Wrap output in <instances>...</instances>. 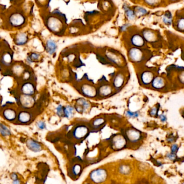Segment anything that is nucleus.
Returning a JSON list of instances; mask_svg holds the SVG:
<instances>
[{"mask_svg": "<svg viewBox=\"0 0 184 184\" xmlns=\"http://www.w3.org/2000/svg\"><path fill=\"white\" fill-rule=\"evenodd\" d=\"M101 62L114 67L116 69H128V60L126 56L119 50L113 48L103 49L100 54Z\"/></svg>", "mask_w": 184, "mask_h": 184, "instance_id": "nucleus-1", "label": "nucleus"}, {"mask_svg": "<svg viewBox=\"0 0 184 184\" xmlns=\"http://www.w3.org/2000/svg\"><path fill=\"white\" fill-rule=\"evenodd\" d=\"M151 57V52L148 48L126 47L127 60L135 66V69L145 65Z\"/></svg>", "mask_w": 184, "mask_h": 184, "instance_id": "nucleus-2", "label": "nucleus"}, {"mask_svg": "<svg viewBox=\"0 0 184 184\" xmlns=\"http://www.w3.org/2000/svg\"><path fill=\"white\" fill-rule=\"evenodd\" d=\"M27 16L19 9H13L8 13L6 17V24L9 29L20 30L27 24Z\"/></svg>", "mask_w": 184, "mask_h": 184, "instance_id": "nucleus-3", "label": "nucleus"}, {"mask_svg": "<svg viewBox=\"0 0 184 184\" xmlns=\"http://www.w3.org/2000/svg\"><path fill=\"white\" fill-rule=\"evenodd\" d=\"M110 75L109 81L113 87L116 94L120 92L128 84L130 74L128 69H116Z\"/></svg>", "mask_w": 184, "mask_h": 184, "instance_id": "nucleus-4", "label": "nucleus"}, {"mask_svg": "<svg viewBox=\"0 0 184 184\" xmlns=\"http://www.w3.org/2000/svg\"><path fill=\"white\" fill-rule=\"evenodd\" d=\"M76 90L82 97L88 100H98V89L96 84L88 79L80 81L76 84Z\"/></svg>", "mask_w": 184, "mask_h": 184, "instance_id": "nucleus-5", "label": "nucleus"}, {"mask_svg": "<svg viewBox=\"0 0 184 184\" xmlns=\"http://www.w3.org/2000/svg\"><path fill=\"white\" fill-rule=\"evenodd\" d=\"M135 69L138 81L140 86L143 88H149L153 78L157 74L155 71L145 65Z\"/></svg>", "mask_w": 184, "mask_h": 184, "instance_id": "nucleus-6", "label": "nucleus"}, {"mask_svg": "<svg viewBox=\"0 0 184 184\" xmlns=\"http://www.w3.org/2000/svg\"><path fill=\"white\" fill-rule=\"evenodd\" d=\"M122 132L126 137L128 146H136L139 145L143 141L145 137L143 132L131 125L124 126Z\"/></svg>", "mask_w": 184, "mask_h": 184, "instance_id": "nucleus-7", "label": "nucleus"}, {"mask_svg": "<svg viewBox=\"0 0 184 184\" xmlns=\"http://www.w3.org/2000/svg\"><path fill=\"white\" fill-rule=\"evenodd\" d=\"M96 84L98 89V100L107 99L116 94L111 83L106 78H101Z\"/></svg>", "mask_w": 184, "mask_h": 184, "instance_id": "nucleus-8", "label": "nucleus"}, {"mask_svg": "<svg viewBox=\"0 0 184 184\" xmlns=\"http://www.w3.org/2000/svg\"><path fill=\"white\" fill-rule=\"evenodd\" d=\"M91 132L88 122H78L71 129L69 135L76 141H81L85 139Z\"/></svg>", "mask_w": 184, "mask_h": 184, "instance_id": "nucleus-9", "label": "nucleus"}, {"mask_svg": "<svg viewBox=\"0 0 184 184\" xmlns=\"http://www.w3.org/2000/svg\"><path fill=\"white\" fill-rule=\"evenodd\" d=\"M14 96L18 108L27 110L35 109L37 103L36 96H27L16 93Z\"/></svg>", "mask_w": 184, "mask_h": 184, "instance_id": "nucleus-10", "label": "nucleus"}, {"mask_svg": "<svg viewBox=\"0 0 184 184\" xmlns=\"http://www.w3.org/2000/svg\"><path fill=\"white\" fill-rule=\"evenodd\" d=\"M38 113L36 109L27 110L18 108L17 117L14 124L17 125H29L35 120Z\"/></svg>", "mask_w": 184, "mask_h": 184, "instance_id": "nucleus-11", "label": "nucleus"}, {"mask_svg": "<svg viewBox=\"0 0 184 184\" xmlns=\"http://www.w3.org/2000/svg\"><path fill=\"white\" fill-rule=\"evenodd\" d=\"M126 47H135L139 48H147V44L141 33L139 32H129L126 33L125 40Z\"/></svg>", "mask_w": 184, "mask_h": 184, "instance_id": "nucleus-12", "label": "nucleus"}, {"mask_svg": "<svg viewBox=\"0 0 184 184\" xmlns=\"http://www.w3.org/2000/svg\"><path fill=\"white\" fill-rule=\"evenodd\" d=\"M18 111L17 106L13 103L5 104L0 109V115L7 122L15 123L17 117Z\"/></svg>", "mask_w": 184, "mask_h": 184, "instance_id": "nucleus-13", "label": "nucleus"}, {"mask_svg": "<svg viewBox=\"0 0 184 184\" xmlns=\"http://www.w3.org/2000/svg\"><path fill=\"white\" fill-rule=\"evenodd\" d=\"M37 86L34 79L23 81H17V93L30 96H36L37 94Z\"/></svg>", "mask_w": 184, "mask_h": 184, "instance_id": "nucleus-14", "label": "nucleus"}, {"mask_svg": "<svg viewBox=\"0 0 184 184\" xmlns=\"http://www.w3.org/2000/svg\"><path fill=\"white\" fill-rule=\"evenodd\" d=\"M109 146L114 151H120L128 146L126 137L122 132L115 133L109 138Z\"/></svg>", "mask_w": 184, "mask_h": 184, "instance_id": "nucleus-15", "label": "nucleus"}, {"mask_svg": "<svg viewBox=\"0 0 184 184\" xmlns=\"http://www.w3.org/2000/svg\"><path fill=\"white\" fill-rule=\"evenodd\" d=\"M45 22L47 28L54 35L62 36L64 32L62 22L56 16H49Z\"/></svg>", "mask_w": 184, "mask_h": 184, "instance_id": "nucleus-16", "label": "nucleus"}, {"mask_svg": "<svg viewBox=\"0 0 184 184\" xmlns=\"http://www.w3.org/2000/svg\"><path fill=\"white\" fill-rule=\"evenodd\" d=\"M73 105L76 113L80 115L88 113L93 107V104L90 100L82 96L76 99L74 101Z\"/></svg>", "mask_w": 184, "mask_h": 184, "instance_id": "nucleus-17", "label": "nucleus"}, {"mask_svg": "<svg viewBox=\"0 0 184 184\" xmlns=\"http://www.w3.org/2000/svg\"><path fill=\"white\" fill-rule=\"evenodd\" d=\"M108 118L105 114H100L96 116L88 122L91 131H100L106 126Z\"/></svg>", "mask_w": 184, "mask_h": 184, "instance_id": "nucleus-18", "label": "nucleus"}, {"mask_svg": "<svg viewBox=\"0 0 184 184\" xmlns=\"http://www.w3.org/2000/svg\"><path fill=\"white\" fill-rule=\"evenodd\" d=\"M29 66L28 65L22 62H13L10 67L8 69L10 74L13 76L14 78L17 79V81H20L22 77L25 72L26 71Z\"/></svg>", "mask_w": 184, "mask_h": 184, "instance_id": "nucleus-19", "label": "nucleus"}, {"mask_svg": "<svg viewBox=\"0 0 184 184\" xmlns=\"http://www.w3.org/2000/svg\"><path fill=\"white\" fill-rule=\"evenodd\" d=\"M167 84L168 82L166 78L163 76L156 74L149 88L153 91L161 92L167 88Z\"/></svg>", "mask_w": 184, "mask_h": 184, "instance_id": "nucleus-20", "label": "nucleus"}, {"mask_svg": "<svg viewBox=\"0 0 184 184\" xmlns=\"http://www.w3.org/2000/svg\"><path fill=\"white\" fill-rule=\"evenodd\" d=\"M13 54L8 51H3L0 54V67L9 69L13 64Z\"/></svg>", "mask_w": 184, "mask_h": 184, "instance_id": "nucleus-21", "label": "nucleus"}, {"mask_svg": "<svg viewBox=\"0 0 184 184\" xmlns=\"http://www.w3.org/2000/svg\"><path fill=\"white\" fill-rule=\"evenodd\" d=\"M90 178L95 183H102L107 178V172L103 169H96L91 172Z\"/></svg>", "mask_w": 184, "mask_h": 184, "instance_id": "nucleus-22", "label": "nucleus"}, {"mask_svg": "<svg viewBox=\"0 0 184 184\" xmlns=\"http://www.w3.org/2000/svg\"><path fill=\"white\" fill-rule=\"evenodd\" d=\"M143 37L146 43V44L154 45L158 42V36L155 31L151 29H143L141 31Z\"/></svg>", "mask_w": 184, "mask_h": 184, "instance_id": "nucleus-23", "label": "nucleus"}, {"mask_svg": "<svg viewBox=\"0 0 184 184\" xmlns=\"http://www.w3.org/2000/svg\"><path fill=\"white\" fill-rule=\"evenodd\" d=\"M58 48L57 43L53 39L49 38L45 43V50L50 56H54L57 52Z\"/></svg>", "mask_w": 184, "mask_h": 184, "instance_id": "nucleus-24", "label": "nucleus"}, {"mask_svg": "<svg viewBox=\"0 0 184 184\" xmlns=\"http://www.w3.org/2000/svg\"><path fill=\"white\" fill-rule=\"evenodd\" d=\"M28 34L25 32H18L13 37V42L17 46H24L29 42Z\"/></svg>", "mask_w": 184, "mask_h": 184, "instance_id": "nucleus-25", "label": "nucleus"}, {"mask_svg": "<svg viewBox=\"0 0 184 184\" xmlns=\"http://www.w3.org/2000/svg\"><path fill=\"white\" fill-rule=\"evenodd\" d=\"M27 148L33 152H39L43 150V146L39 142L33 139H28L26 142Z\"/></svg>", "mask_w": 184, "mask_h": 184, "instance_id": "nucleus-26", "label": "nucleus"}, {"mask_svg": "<svg viewBox=\"0 0 184 184\" xmlns=\"http://www.w3.org/2000/svg\"><path fill=\"white\" fill-rule=\"evenodd\" d=\"M76 113V109L73 104H68L64 106V118L67 120H71L75 116Z\"/></svg>", "mask_w": 184, "mask_h": 184, "instance_id": "nucleus-27", "label": "nucleus"}, {"mask_svg": "<svg viewBox=\"0 0 184 184\" xmlns=\"http://www.w3.org/2000/svg\"><path fill=\"white\" fill-rule=\"evenodd\" d=\"M122 8L124 10L125 15L129 21H133L135 20L136 16L133 9H131L127 4H124Z\"/></svg>", "mask_w": 184, "mask_h": 184, "instance_id": "nucleus-28", "label": "nucleus"}, {"mask_svg": "<svg viewBox=\"0 0 184 184\" xmlns=\"http://www.w3.org/2000/svg\"><path fill=\"white\" fill-rule=\"evenodd\" d=\"M140 111H133L130 109H126L124 111V116L128 119H136L140 117Z\"/></svg>", "mask_w": 184, "mask_h": 184, "instance_id": "nucleus-29", "label": "nucleus"}, {"mask_svg": "<svg viewBox=\"0 0 184 184\" xmlns=\"http://www.w3.org/2000/svg\"><path fill=\"white\" fill-rule=\"evenodd\" d=\"M0 135L3 137H7L11 135V130L9 127L1 122H0Z\"/></svg>", "mask_w": 184, "mask_h": 184, "instance_id": "nucleus-30", "label": "nucleus"}, {"mask_svg": "<svg viewBox=\"0 0 184 184\" xmlns=\"http://www.w3.org/2000/svg\"><path fill=\"white\" fill-rule=\"evenodd\" d=\"M162 20L165 24L167 25H171L172 23V14L171 13L170 11H167L165 13H164Z\"/></svg>", "mask_w": 184, "mask_h": 184, "instance_id": "nucleus-31", "label": "nucleus"}, {"mask_svg": "<svg viewBox=\"0 0 184 184\" xmlns=\"http://www.w3.org/2000/svg\"><path fill=\"white\" fill-rule=\"evenodd\" d=\"M133 10L136 17H141L145 15L148 13L146 9L141 6L135 7Z\"/></svg>", "mask_w": 184, "mask_h": 184, "instance_id": "nucleus-32", "label": "nucleus"}, {"mask_svg": "<svg viewBox=\"0 0 184 184\" xmlns=\"http://www.w3.org/2000/svg\"><path fill=\"white\" fill-rule=\"evenodd\" d=\"M160 107L158 105H155L151 107L148 111V115L151 118H157L159 115Z\"/></svg>", "mask_w": 184, "mask_h": 184, "instance_id": "nucleus-33", "label": "nucleus"}, {"mask_svg": "<svg viewBox=\"0 0 184 184\" xmlns=\"http://www.w3.org/2000/svg\"><path fill=\"white\" fill-rule=\"evenodd\" d=\"M28 56L30 57V58H31V60H32L33 63L39 62L42 58L41 54L37 52H31Z\"/></svg>", "mask_w": 184, "mask_h": 184, "instance_id": "nucleus-34", "label": "nucleus"}, {"mask_svg": "<svg viewBox=\"0 0 184 184\" xmlns=\"http://www.w3.org/2000/svg\"><path fill=\"white\" fill-rule=\"evenodd\" d=\"M64 106L62 104H58L56 106L55 109L56 111V115L58 116V118H64Z\"/></svg>", "mask_w": 184, "mask_h": 184, "instance_id": "nucleus-35", "label": "nucleus"}, {"mask_svg": "<svg viewBox=\"0 0 184 184\" xmlns=\"http://www.w3.org/2000/svg\"><path fill=\"white\" fill-rule=\"evenodd\" d=\"M37 128L40 130H44L47 129V124L43 120H39L36 123Z\"/></svg>", "mask_w": 184, "mask_h": 184, "instance_id": "nucleus-36", "label": "nucleus"}, {"mask_svg": "<svg viewBox=\"0 0 184 184\" xmlns=\"http://www.w3.org/2000/svg\"><path fill=\"white\" fill-rule=\"evenodd\" d=\"M120 172L123 175H128L130 172V167L127 165H123L120 167Z\"/></svg>", "mask_w": 184, "mask_h": 184, "instance_id": "nucleus-37", "label": "nucleus"}, {"mask_svg": "<svg viewBox=\"0 0 184 184\" xmlns=\"http://www.w3.org/2000/svg\"><path fill=\"white\" fill-rule=\"evenodd\" d=\"M177 28L180 31H184V18H180L177 22Z\"/></svg>", "mask_w": 184, "mask_h": 184, "instance_id": "nucleus-38", "label": "nucleus"}, {"mask_svg": "<svg viewBox=\"0 0 184 184\" xmlns=\"http://www.w3.org/2000/svg\"><path fill=\"white\" fill-rule=\"evenodd\" d=\"M177 140V138L173 133H171L167 136V141L169 143H173Z\"/></svg>", "mask_w": 184, "mask_h": 184, "instance_id": "nucleus-39", "label": "nucleus"}, {"mask_svg": "<svg viewBox=\"0 0 184 184\" xmlns=\"http://www.w3.org/2000/svg\"><path fill=\"white\" fill-rule=\"evenodd\" d=\"M131 26V25L129 23H126L123 25H122L121 27H120V31L122 33H126L129 31V28Z\"/></svg>", "mask_w": 184, "mask_h": 184, "instance_id": "nucleus-40", "label": "nucleus"}, {"mask_svg": "<svg viewBox=\"0 0 184 184\" xmlns=\"http://www.w3.org/2000/svg\"><path fill=\"white\" fill-rule=\"evenodd\" d=\"M157 118L162 123H165L167 121V117L165 114H160L158 116Z\"/></svg>", "mask_w": 184, "mask_h": 184, "instance_id": "nucleus-41", "label": "nucleus"}, {"mask_svg": "<svg viewBox=\"0 0 184 184\" xmlns=\"http://www.w3.org/2000/svg\"><path fill=\"white\" fill-rule=\"evenodd\" d=\"M177 79L180 84L184 85V71L179 73L177 76Z\"/></svg>", "mask_w": 184, "mask_h": 184, "instance_id": "nucleus-42", "label": "nucleus"}, {"mask_svg": "<svg viewBox=\"0 0 184 184\" xmlns=\"http://www.w3.org/2000/svg\"><path fill=\"white\" fill-rule=\"evenodd\" d=\"M179 146L178 145V144H173L172 145L171 147V152L172 153L176 154L177 153L178 151L179 150Z\"/></svg>", "mask_w": 184, "mask_h": 184, "instance_id": "nucleus-43", "label": "nucleus"}, {"mask_svg": "<svg viewBox=\"0 0 184 184\" xmlns=\"http://www.w3.org/2000/svg\"><path fill=\"white\" fill-rule=\"evenodd\" d=\"M167 158H168L169 160H172L173 161H176L177 160V156L176 154L172 153H167Z\"/></svg>", "mask_w": 184, "mask_h": 184, "instance_id": "nucleus-44", "label": "nucleus"}, {"mask_svg": "<svg viewBox=\"0 0 184 184\" xmlns=\"http://www.w3.org/2000/svg\"><path fill=\"white\" fill-rule=\"evenodd\" d=\"M74 168L73 169V171L74 172V174H75L76 175H78V174L79 173L80 171H81V167H80L79 165H77L76 166H74Z\"/></svg>", "mask_w": 184, "mask_h": 184, "instance_id": "nucleus-45", "label": "nucleus"}, {"mask_svg": "<svg viewBox=\"0 0 184 184\" xmlns=\"http://www.w3.org/2000/svg\"><path fill=\"white\" fill-rule=\"evenodd\" d=\"M144 1L146 3L150 6L156 5L158 2V0H144Z\"/></svg>", "mask_w": 184, "mask_h": 184, "instance_id": "nucleus-46", "label": "nucleus"}, {"mask_svg": "<svg viewBox=\"0 0 184 184\" xmlns=\"http://www.w3.org/2000/svg\"><path fill=\"white\" fill-rule=\"evenodd\" d=\"M13 5L15 6H18L21 3H22L23 0H9Z\"/></svg>", "mask_w": 184, "mask_h": 184, "instance_id": "nucleus-47", "label": "nucleus"}, {"mask_svg": "<svg viewBox=\"0 0 184 184\" xmlns=\"http://www.w3.org/2000/svg\"><path fill=\"white\" fill-rule=\"evenodd\" d=\"M25 62H26V64L28 65H31L33 64V62H32V60H31V58H30V57L29 56H27V58L25 59Z\"/></svg>", "mask_w": 184, "mask_h": 184, "instance_id": "nucleus-48", "label": "nucleus"}, {"mask_svg": "<svg viewBox=\"0 0 184 184\" xmlns=\"http://www.w3.org/2000/svg\"><path fill=\"white\" fill-rule=\"evenodd\" d=\"M36 2L37 3V5H44L45 3H47V0H35Z\"/></svg>", "mask_w": 184, "mask_h": 184, "instance_id": "nucleus-49", "label": "nucleus"}, {"mask_svg": "<svg viewBox=\"0 0 184 184\" xmlns=\"http://www.w3.org/2000/svg\"><path fill=\"white\" fill-rule=\"evenodd\" d=\"M10 177H11V179L13 180V181L18 179V175L16 173H11V175H10Z\"/></svg>", "mask_w": 184, "mask_h": 184, "instance_id": "nucleus-50", "label": "nucleus"}, {"mask_svg": "<svg viewBox=\"0 0 184 184\" xmlns=\"http://www.w3.org/2000/svg\"><path fill=\"white\" fill-rule=\"evenodd\" d=\"M13 184H21L20 180L19 179L13 181Z\"/></svg>", "mask_w": 184, "mask_h": 184, "instance_id": "nucleus-51", "label": "nucleus"}, {"mask_svg": "<svg viewBox=\"0 0 184 184\" xmlns=\"http://www.w3.org/2000/svg\"><path fill=\"white\" fill-rule=\"evenodd\" d=\"M182 117H183V118H184V115H182Z\"/></svg>", "mask_w": 184, "mask_h": 184, "instance_id": "nucleus-52", "label": "nucleus"}, {"mask_svg": "<svg viewBox=\"0 0 184 184\" xmlns=\"http://www.w3.org/2000/svg\"><path fill=\"white\" fill-rule=\"evenodd\" d=\"M171 1H177V0H171Z\"/></svg>", "mask_w": 184, "mask_h": 184, "instance_id": "nucleus-53", "label": "nucleus"}, {"mask_svg": "<svg viewBox=\"0 0 184 184\" xmlns=\"http://www.w3.org/2000/svg\"></svg>", "mask_w": 184, "mask_h": 184, "instance_id": "nucleus-54", "label": "nucleus"}]
</instances>
